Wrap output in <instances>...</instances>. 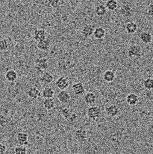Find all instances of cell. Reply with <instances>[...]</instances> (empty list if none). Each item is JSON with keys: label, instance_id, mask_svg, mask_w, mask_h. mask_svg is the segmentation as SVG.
I'll use <instances>...</instances> for the list:
<instances>
[{"label": "cell", "instance_id": "cell-1", "mask_svg": "<svg viewBox=\"0 0 153 154\" xmlns=\"http://www.w3.org/2000/svg\"><path fill=\"white\" fill-rule=\"evenodd\" d=\"M142 55V49L140 45L132 44L130 45L128 50V56L130 58H139Z\"/></svg>", "mask_w": 153, "mask_h": 154}, {"label": "cell", "instance_id": "cell-2", "mask_svg": "<svg viewBox=\"0 0 153 154\" xmlns=\"http://www.w3.org/2000/svg\"><path fill=\"white\" fill-rule=\"evenodd\" d=\"M101 109L97 106H92L87 109V116L89 119L95 121L99 118L101 115Z\"/></svg>", "mask_w": 153, "mask_h": 154}, {"label": "cell", "instance_id": "cell-3", "mask_svg": "<svg viewBox=\"0 0 153 154\" xmlns=\"http://www.w3.org/2000/svg\"><path fill=\"white\" fill-rule=\"evenodd\" d=\"M49 67L48 60L46 57L38 58L35 60V68L37 70L44 71Z\"/></svg>", "mask_w": 153, "mask_h": 154}, {"label": "cell", "instance_id": "cell-4", "mask_svg": "<svg viewBox=\"0 0 153 154\" xmlns=\"http://www.w3.org/2000/svg\"><path fill=\"white\" fill-rule=\"evenodd\" d=\"M55 85L60 90H65L70 85V81L67 77L61 76L57 80Z\"/></svg>", "mask_w": 153, "mask_h": 154}, {"label": "cell", "instance_id": "cell-5", "mask_svg": "<svg viewBox=\"0 0 153 154\" xmlns=\"http://www.w3.org/2000/svg\"><path fill=\"white\" fill-rule=\"evenodd\" d=\"M97 27L96 25L94 24H87L84 26L82 29L81 33L84 38H90L93 35L94 30Z\"/></svg>", "mask_w": 153, "mask_h": 154}, {"label": "cell", "instance_id": "cell-6", "mask_svg": "<svg viewBox=\"0 0 153 154\" xmlns=\"http://www.w3.org/2000/svg\"><path fill=\"white\" fill-rule=\"evenodd\" d=\"M76 140L80 143H84L87 140L88 134L87 131L83 128L77 129L75 133Z\"/></svg>", "mask_w": 153, "mask_h": 154}, {"label": "cell", "instance_id": "cell-7", "mask_svg": "<svg viewBox=\"0 0 153 154\" xmlns=\"http://www.w3.org/2000/svg\"><path fill=\"white\" fill-rule=\"evenodd\" d=\"M120 14L125 18H129L132 16L134 10L132 6L128 4L124 5L119 10Z\"/></svg>", "mask_w": 153, "mask_h": 154}, {"label": "cell", "instance_id": "cell-8", "mask_svg": "<svg viewBox=\"0 0 153 154\" xmlns=\"http://www.w3.org/2000/svg\"><path fill=\"white\" fill-rule=\"evenodd\" d=\"M17 143L21 146H26L29 144L28 136L23 132H19L16 136Z\"/></svg>", "mask_w": 153, "mask_h": 154}, {"label": "cell", "instance_id": "cell-9", "mask_svg": "<svg viewBox=\"0 0 153 154\" xmlns=\"http://www.w3.org/2000/svg\"><path fill=\"white\" fill-rule=\"evenodd\" d=\"M73 91L75 95L76 96H81L85 91V87L83 83L81 82L74 83L72 86Z\"/></svg>", "mask_w": 153, "mask_h": 154}, {"label": "cell", "instance_id": "cell-10", "mask_svg": "<svg viewBox=\"0 0 153 154\" xmlns=\"http://www.w3.org/2000/svg\"><path fill=\"white\" fill-rule=\"evenodd\" d=\"M58 101L63 104H66L69 102L71 100V96L69 93L66 90L59 91L56 96Z\"/></svg>", "mask_w": 153, "mask_h": 154}, {"label": "cell", "instance_id": "cell-11", "mask_svg": "<svg viewBox=\"0 0 153 154\" xmlns=\"http://www.w3.org/2000/svg\"><path fill=\"white\" fill-rule=\"evenodd\" d=\"M46 37L47 32L45 29H37L34 31L33 38L37 42L46 39Z\"/></svg>", "mask_w": 153, "mask_h": 154}, {"label": "cell", "instance_id": "cell-12", "mask_svg": "<svg viewBox=\"0 0 153 154\" xmlns=\"http://www.w3.org/2000/svg\"><path fill=\"white\" fill-rule=\"evenodd\" d=\"M105 111L108 116L114 118L118 115L119 110L117 106L115 105H111L106 107Z\"/></svg>", "mask_w": 153, "mask_h": 154}, {"label": "cell", "instance_id": "cell-13", "mask_svg": "<svg viewBox=\"0 0 153 154\" xmlns=\"http://www.w3.org/2000/svg\"><path fill=\"white\" fill-rule=\"evenodd\" d=\"M139 101V97L135 93H130L127 95L126 98V102L129 106H136L137 105Z\"/></svg>", "mask_w": 153, "mask_h": 154}, {"label": "cell", "instance_id": "cell-14", "mask_svg": "<svg viewBox=\"0 0 153 154\" xmlns=\"http://www.w3.org/2000/svg\"><path fill=\"white\" fill-rule=\"evenodd\" d=\"M140 39L141 41L144 44H149L152 42L153 36L149 32H143L140 35Z\"/></svg>", "mask_w": 153, "mask_h": 154}, {"label": "cell", "instance_id": "cell-15", "mask_svg": "<svg viewBox=\"0 0 153 154\" xmlns=\"http://www.w3.org/2000/svg\"><path fill=\"white\" fill-rule=\"evenodd\" d=\"M40 91L36 87H31L27 91V95L30 99L36 100L40 96Z\"/></svg>", "mask_w": 153, "mask_h": 154}, {"label": "cell", "instance_id": "cell-16", "mask_svg": "<svg viewBox=\"0 0 153 154\" xmlns=\"http://www.w3.org/2000/svg\"><path fill=\"white\" fill-rule=\"evenodd\" d=\"M93 37L97 40H102L106 36V31L102 27H97L94 30Z\"/></svg>", "mask_w": 153, "mask_h": 154}, {"label": "cell", "instance_id": "cell-17", "mask_svg": "<svg viewBox=\"0 0 153 154\" xmlns=\"http://www.w3.org/2000/svg\"><path fill=\"white\" fill-rule=\"evenodd\" d=\"M116 75L115 72L112 70H106L103 75V79L105 82L108 83H110L115 81Z\"/></svg>", "mask_w": 153, "mask_h": 154}, {"label": "cell", "instance_id": "cell-18", "mask_svg": "<svg viewBox=\"0 0 153 154\" xmlns=\"http://www.w3.org/2000/svg\"><path fill=\"white\" fill-rule=\"evenodd\" d=\"M97 97L95 93L90 91L87 92L84 97V101L88 105H92L96 102Z\"/></svg>", "mask_w": 153, "mask_h": 154}, {"label": "cell", "instance_id": "cell-19", "mask_svg": "<svg viewBox=\"0 0 153 154\" xmlns=\"http://www.w3.org/2000/svg\"><path fill=\"white\" fill-rule=\"evenodd\" d=\"M138 26L134 22H128L125 26V30L129 34H134L137 31Z\"/></svg>", "mask_w": 153, "mask_h": 154}, {"label": "cell", "instance_id": "cell-20", "mask_svg": "<svg viewBox=\"0 0 153 154\" xmlns=\"http://www.w3.org/2000/svg\"><path fill=\"white\" fill-rule=\"evenodd\" d=\"M50 41L47 39L38 42L37 43V48L39 50L42 51H48L50 48Z\"/></svg>", "mask_w": 153, "mask_h": 154}, {"label": "cell", "instance_id": "cell-21", "mask_svg": "<svg viewBox=\"0 0 153 154\" xmlns=\"http://www.w3.org/2000/svg\"><path fill=\"white\" fill-rule=\"evenodd\" d=\"M18 78V74L15 70L10 69V70H8L5 73V79L9 82H14Z\"/></svg>", "mask_w": 153, "mask_h": 154}, {"label": "cell", "instance_id": "cell-22", "mask_svg": "<svg viewBox=\"0 0 153 154\" xmlns=\"http://www.w3.org/2000/svg\"><path fill=\"white\" fill-rule=\"evenodd\" d=\"M54 91L51 87H46L42 90V97L45 99L53 98L54 96Z\"/></svg>", "mask_w": 153, "mask_h": 154}, {"label": "cell", "instance_id": "cell-23", "mask_svg": "<svg viewBox=\"0 0 153 154\" xmlns=\"http://www.w3.org/2000/svg\"><path fill=\"white\" fill-rule=\"evenodd\" d=\"M54 80V76L49 72H45L40 77V80L42 83L45 84H50Z\"/></svg>", "mask_w": 153, "mask_h": 154}, {"label": "cell", "instance_id": "cell-24", "mask_svg": "<svg viewBox=\"0 0 153 154\" xmlns=\"http://www.w3.org/2000/svg\"><path fill=\"white\" fill-rule=\"evenodd\" d=\"M43 105L45 109L51 110L54 108L55 102L53 98L45 99L43 101Z\"/></svg>", "mask_w": 153, "mask_h": 154}, {"label": "cell", "instance_id": "cell-25", "mask_svg": "<svg viewBox=\"0 0 153 154\" xmlns=\"http://www.w3.org/2000/svg\"><path fill=\"white\" fill-rule=\"evenodd\" d=\"M107 9L105 5L100 4L98 5L95 9V14L99 17L104 16L107 13Z\"/></svg>", "mask_w": 153, "mask_h": 154}, {"label": "cell", "instance_id": "cell-26", "mask_svg": "<svg viewBox=\"0 0 153 154\" xmlns=\"http://www.w3.org/2000/svg\"><path fill=\"white\" fill-rule=\"evenodd\" d=\"M105 6L107 10L113 11L117 9L118 5L117 2L116 0H107L106 2Z\"/></svg>", "mask_w": 153, "mask_h": 154}, {"label": "cell", "instance_id": "cell-27", "mask_svg": "<svg viewBox=\"0 0 153 154\" xmlns=\"http://www.w3.org/2000/svg\"><path fill=\"white\" fill-rule=\"evenodd\" d=\"M72 113L69 109L66 107L64 108L61 111V116L65 120L67 121H69L70 120Z\"/></svg>", "mask_w": 153, "mask_h": 154}, {"label": "cell", "instance_id": "cell-28", "mask_svg": "<svg viewBox=\"0 0 153 154\" xmlns=\"http://www.w3.org/2000/svg\"><path fill=\"white\" fill-rule=\"evenodd\" d=\"M145 88L147 90H152L153 89V79L148 78L146 79L143 82Z\"/></svg>", "mask_w": 153, "mask_h": 154}, {"label": "cell", "instance_id": "cell-29", "mask_svg": "<svg viewBox=\"0 0 153 154\" xmlns=\"http://www.w3.org/2000/svg\"><path fill=\"white\" fill-rule=\"evenodd\" d=\"M14 154H27V149L22 146L16 147L14 150Z\"/></svg>", "mask_w": 153, "mask_h": 154}, {"label": "cell", "instance_id": "cell-30", "mask_svg": "<svg viewBox=\"0 0 153 154\" xmlns=\"http://www.w3.org/2000/svg\"><path fill=\"white\" fill-rule=\"evenodd\" d=\"M1 51H5L8 48V42L6 39H2L0 42Z\"/></svg>", "mask_w": 153, "mask_h": 154}, {"label": "cell", "instance_id": "cell-31", "mask_svg": "<svg viewBox=\"0 0 153 154\" xmlns=\"http://www.w3.org/2000/svg\"><path fill=\"white\" fill-rule=\"evenodd\" d=\"M49 4L51 7L54 8L57 7L59 4L60 0H48Z\"/></svg>", "mask_w": 153, "mask_h": 154}, {"label": "cell", "instance_id": "cell-32", "mask_svg": "<svg viewBox=\"0 0 153 154\" xmlns=\"http://www.w3.org/2000/svg\"><path fill=\"white\" fill-rule=\"evenodd\" d=\"M147 14L149 16L153 17V4L151 5L148 7L147 11Z\"/></svg>", "mask_w": 153, "mask_h": 154}, {"label": "cell", "instance_id": "cell-33", "mask_svg": "<svg viewBox=\"0 0 153 154\" xmlns=\"http://www.w3.org/2000/svg\"><path fill=\"white\" fill-rule=\"evenodd\" d=\"M6 150L7 147L4 144L1 143L0 144V154H4L6 152Z\"/></svg>", "mask_w": 153, "mask_h": 154}, {"label": "cell", "instance_id": "cell-34", "mask_svg": "<svg viewBox=\"0 0 153 154\" xmlns=\"http://www.w3.org/2000/svg\"><path fill=\"white\" fill-rule=\"evenodd\" d=\"M77 118V116L76 115V113H73L72 115V117H71V119H70V120H69V122H74Z\"/></svg>", "mask_w": 153, "mask_h": 154}, {"label": "cell", "instance_id": "cell-35", "mask_svg": "<svg viewBox=\"0 0 153 154\" xmlns=\"http://www.w3.org/2000/svg\"><path fill=\"white\" fill-rule=\"evenodd\" d=\"M152 95L153 96V89L152 90Z\"/></svg>", "mask_w": 153, "mask_h": 154}]
</instances>
